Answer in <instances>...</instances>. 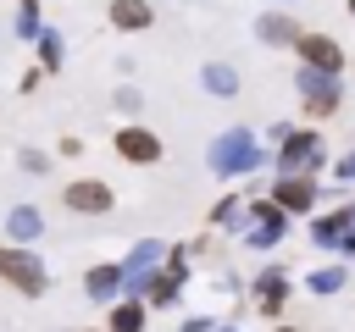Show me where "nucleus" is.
I'll return each instance as SVG.
<instances>
[{
  "label": "nucleus",
  "mask_w": 355,
  "mask_h": 332,
  "mask_svg": "<svg viewBox=\"0 0 355 332\" xmlns=\"http://www.w3.org/2000/svg\"><path fill=\"white\" fill-rule=\"evenodd\" d=\"M338 249H344V255H355V227L344 232V243H338Z\"/></svg>",
  "instance_id": "nucleus-24"
},
{
  "label": "nucleus",
  "mask_w": 355,
  "mask_h": 332,
  "mask_svg": "<svg viewBox=\"0 0 355 332\" xmlns=\"http://www.w3.org/2000/svg\"><path fill=\"white\" fill-rule=\"evenodd\" d=\"M111 149L128 160V166H155L161 155H166V144L150 133V127H116V138H111Z\"/></svg>",
  "instance_id": "nucleus-5"
},
{
  "label": "nucleus",
  "mask_w": 355,
  "mask_h": 332,
  "mask_svg": "<svg viewBox=\"0 0 355 332\" xmlns=\"http://www.w3.org/2000/svg\"><path fill=\"white\" fill-rule=\"evenodd\" d=\"M255 33H261V44H294L305 28L294 17H283V11H266V17H255Z\"/></svg>",
  "instance_id": "nucleus-16"
},
{
  "label": "nucleus",
  "mask_w": 355,
  "mask_h": 332,
  "mask_svg": "<svg viewBox=\"0 0 355 332\" xmlns=\"http://www.w3.org/2000/svg\"><path fill=\"white\" fill-rule=\"evenodd\" d=\"M205 89H211V94H233V89H239V72L222 66V61H211V66H205Z\"/></svg>",
  "instance_id": "nucleus-19"
},
{
  "label": "nucleus",
  "mask_w": 355,
  "mask_h": 332,
  "mask_svg": "<svg viewBox=\"0 0 355 332\" xmlns=\"http://www.w3.org/2000/svg\"><path fill=\"white\" fill-rule=\"evenodd\" d=\"M283 299H288V271H283V266L261 271V282H255V310H261V315H283Z\"/></svg>",
  "instance_id": "nucleus-13"
},
{
  "label": "nucleus",
  "mask_w": 355,
  "mask_h": 332,
  "mask_svg": "<svg viewBox=\"0 0 355 332\" xmlns=\"http://www.w3.org/2000/svg\"><path fill=\"white\" fill-rule=\"evenodd\" d=\"M22 166H28V172H44V166H50V160H44V155H39V149H22Z\"/></svg>",
  "instance_id": "nucleus-23"
},
{
  "label": "nucleus",
  "mask_w": 355,
  "mask_h": 332,
  "mask_svg": "<svg viewBox=\"0 0 355 332\" xmlns=\"http://www.w3.org/2000/svg\"><path fill=\"white\" fill-rule=\"evenodd\" d=\"M344 282H349V271H344V266H316V271L305 277V288H311L316 299H333V293H338Z\"/></svg>",
  "instance_id": "nucleus-18"
},
{
  "label": "nucleus",
  "mask_w": 355,
  "mask_h": 332,
  "mask_svg": "<svg viewBox=\"0 0 355 332\" xmlns=\"http://www.w3.org/2000/svg\"><path fill=\"white\" fill-rule=\"evenodd\" d=\"M44 232V216L33 210V205H11V216H6V238H17V243H33Z\"/></svg>",
  "instance_id": "nucleus-17"
},
{
  "label": "nucleus",
  "mask_w": 355,
  "mask_h": 332,
  "mask_svg": "<svg viewBox=\"0 0 355 332\" xmlns=\"http://www.w3.org/2000/svg\"><path fill=\"white\" fill-rule=\"evenodd\" d=\"M39 61H44V72L61 66V39H55V33H39Z\"/></svg>",
  "instance_id": "nucleus-20"
},
{
  "label": "nucleus",
  "mask_w": 355,
  "mask_h": 332,
  "mask_svg": "<svg viewBox=\"0 0 355 332\" xmlns=\"http://www.w3.org/2000/svg\"><path fill=\"white\" fill-rule=\"evenodd\" d=\"M294 55H300V66H311V72H327V77H338L344 72V44L333 39V33H300L294 39Z\"/></svg>",
  "instance_id": "nucleus-2"
},
{
  "label": "nucleus",
  "mask_w": 355,
  "mask_h": 332,
  "mask_svg": "<svg viewBox=\"0 0 355 332\" xmlns=\"http://www.w3.org/2000/svg\"><path fill=\"white\" fill-rule=\"evenodd\" d=\"M300 94H305V116H333L338 105H344V94H338V77H327V72H311V66H300Z\"/></svg>",
  "instance_id": "nucleus-4"
},
{
  "label": "nucleus",
  "mask_w": 355,
  "mask_h": 332,
  "mask_svg": "<svg viewBox=\"0 0 355 332\" xmlns=\"http://www.w3.org/2000/svg\"><path fill=\"white\" fill-rule=\"evenodd\" d=\"M316 166H322V138H316V133H288L283 149H277V172H283V177H294V172L311 177Z\"/></svg>",
  "instance_id": "nucleus-6"
},
{
  "label": "nucleus",
  "mask_w": 355,
  "mask_h": 332,
  "mask_svg": "<svg viewBox=\"0 0 355 332\" xmlns=\"http://www.w3.org/2000/svg\"><path fill=\"white\" fill-rule=\"evenodd\" d=\"M272 205H277L283 216H305V210H316V177H305V172H294V177H277V188H272Z\"/></svg>",
  "instance_id": "nucleus-7"
},
{
  "label": "nucleus",
  "mask_w": 355,
  "mask_h": 332,
  "mask_svg": "<svg viewBox=\"0 0 355 332\" xmlns=\"http://www.w3.org/2000/svg\"><path fill=\"white\" fill-rule=\"evenodd\" d=\"M61 205H67L72 216H111L116 194H111V183H100V177H78V183L61 188Z\"/></svg>",
  "instance_id": "nucleus-3"
},
{
  "label": "nucleus",
  "mask_w": 355,
  "mask_h": 332,
  "mask_svg": "<svg viewBox=\"0 0 355 332\" xmlns=\"http://www.w3.org/2000/svg\"><path fill=\"white\" fill-rule=\"evenodd\" d=\"M349 227H355V205H338L333 216H316V221H311V243H316V249H338Z\"/></svg>",
  "instance_id": "nucleus-12"
},
{
  "label": "nucleus",
  "mask_w": 355,
  "mask_h": 332,
  "mask_svg": "<svg viewBox=\"0 0 355 332\" xmlns=\"http://www.w3.org/2000/svg\"><path fill=\"white\" fill-rule=\"evenodd\" d=\"M128 288H133V299H144L150 310H166V304H178V277H166V271H144V277H128Z\"/></svg>",
  "instance_id": "nucleus-11"
},
{
  "label": "nucleus",
  "mask_w": 355,
  "mask_h": 332,
  "mask_svg": "<svg viewBox=\"0 0 355 332\" xmlns=\"http://www.w3.org/2000/svg\"><path fill=\"white\" fill-rule=\"evenodd\" d=\"M216 332H233V326H216Z\"/></svg>",
  "instance_id": "nucleus-26"
},
{
  "label": "nucleus",
  "mask_w": 355,
  "mask_h": 332,
  "mask_svg": "<svg viewBox=\"0 0 355 332\" xmlns=\"http://www.w3.org/2000/svg\"><path fill=\"white\" fill-rule=\"evenodd\" d=\"M116 111H128V116H139V111H144V100H139L133 89H116Z\"/></svg>",
  "instance_id": "nucleus-21"
},
{
  "label": "nucleus",
  "mask_w": 355,
  "mask_h": 332,
  "mask_svg": "<svg viewBox=\"0 0 355 332\" xmlns=\"http://www.w3.org/2000/svg\"><path fill=\"white\" fill-rule=\"evenodd\" d=\"M122 288H128V266L122 260H105V266H89V277H83V293L94 299V304H116L122 299Z\"/></svg>",
  "instance_id": "nucleus-9"
},
{
  "label": "nucleus",
  "mask_w": 355,
  "mask_h": 332,
  "mask_svg": "<svg viewBox=\"0 0 355 332\" xmlns=\"http://www.w3.org/2000/svg\"><path fill=\"white\" fill-rule=\"evenodd\" d=\"M0 282L17 288L22 299H39L50 288V271H44V260L28 243H0Z\"/></svg>",
  "instance_id": "nucleus-1"
},
{
  "label": "nucleus",
  "mask_w": 355,
  "mask_h": 332,
  "mask_svg": "<svg viewBox=\"0 0 355 332\" xmlns=\"http://www.w3.org/2000/svg\"><path fill=\"white\" fill-rule=\"evenodd\" d=\"M105 17H111V28H122V33H144V28L155 22V6H150V0H111Z\"/></svg>",
  "instance_id": "nucleus-14"
},
{
  "label": "nucleus",
  "mask_w": 355,
  "mask_h": 332,
  "mask_svg": "<svg viewBox=\"0 0 355 332\" xmlns=\"http://www.w3.org/2000/svg\"><path fill=\"white\" fill-rule=\"evenodd\" d=\"M277 332H294V326H277Z\"/></svg>",
  "instance_id": "nucleus-28"
},
{
  "label": "nucleus",
  "mask_w": 355,
  "mask_h": 332,
  "mask_svg": "<svg viewBox=\"0 0 355 332\" xmlns=\"http://www.w3.org/2000/svg\"><path fill=\"white\" fill-rule=\"evenodd\" d=\"M344 6H349V17H355V0H344Z\"/></svg>",
  "instance_id": "nucleus-25"
},
{
  "label": "nucleus",
  "mask_w": 355,
  "mask_h": 332,
  "mask_svg": "<svg viewBox=\"0 0 355 332\" xmlns=\"http://www.w3.org/2000/svg\"><path fill=\"white\" fill-rule=\"evenodd\" d=\"M150 326V304L144 299H116L105 315V332H144Z\"/></svg>",
  "instance_id": "nucleus-15"
},
{
  "label": "nucleus",
  "mask_w": 355,
  "mask_h": 332,
  "mask_svg": "<svg viewBox=\"0 0 355 332\" xmlns=\"http://www.w3.org/2000/svg\"><path fill=\"white\" fill-rule=\"evenodd\" d=\"M78 332H94V326H78Z\"/></svg>",
  "instance_id": "nucleus-27"
},
{
  "label": "nucleus",
  "mask_w": 355,
  "mask_h": 332,
  "mask_svg": "<svg viewBox=\"0 0 355 332\" xmlns=\"http://www.w3.org/2000/svg\"><path fill=\"white\" fill-rule=\"evenodd\" d=\"M283 232H288V216H283L272 199H255V205H250V232H244V243H255V249H272Z\"/></svg>",
  "instance_id": "nucleus-8"
},
{
  "label": "nucleus",
  "mask_w": 355,
  "mask_h": 332,
  "mask_svg": "<svg viewBox=\"0 0 355 332\" xmlns=\"http://www.w3.org/2000/svg\"><path fill=\"white\" fill-rule=\"evenodd\" d=\"M183 332H216V321H211V315H189V321H183Z\"/></svg>",
  "instance_id": "nucleus-22"
},
{
  "label": "nucleus",
  "mask_w": 355,
  "mask_h": 332,
  "mask_svg": "<svg viewBox=\"0 0 355 332\" xmlns=\"http://www.w3.org/2000/svg\"><path fill=\"white\" fill-rule=\"evenodd\" d=\"M255 160H261V149H255L250 133H227V138H216V155H211L216 172H250Z\"/></svg>",
  "instance_id": "nucleus-10"
}]
</instances>
